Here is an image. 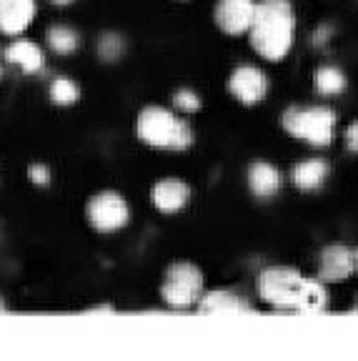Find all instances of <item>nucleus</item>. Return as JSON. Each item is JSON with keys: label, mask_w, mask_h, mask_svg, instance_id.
I'll use <instances>...</instances> for the list:
<instances>
[{"label": "nucleus", "mask_w": 358, "mask_h": 361, "mask_svg": "<svg viewBox=\"0 0 358 361\" xmlns=\"http://www.w3.org/2000/svg\"><path fill=\"white\" fill-rule=\"evenodd\" d=\"M85 216H88L90 226L101 233L121 231L130 219V209L125 198L116 191H103L93 196L85 206Z\"/></svg>", "instance_id": "423d86ee"}, {"label": "nucleus", "mask_w": 358, "mask_h": 361, "mask_svg": "<svg viewBox=\"0 0 358 361\" xmlns=\"http://www.w3.org/2000/svg\"><path fill=\"white\" fill-rule=\"evenodd\" d=\"M163 301L173 309H188L203 296V271L193 264H173L163 279Z\"/></svg>", "instance_id": "39448f33"}, {"label": "nucleus", "mask_w": 358, "mask_h": 361, "mask_svg": "<svg viewBox=\"0 0 358 361\" xmlns=\"http://www.w3.org/2000/svg\"><path fill=\"white\" fill-rule=\"evenodd\" d=\"M0 311H6V304H3V299H0Z\"/></svg>", "instance_id": "a878e982"}, {"label": "nucleus", "mask_w": 358, "mask_h": 361, "mask_svg": "<svg viewBox=\"0 0 358 361\" xmlns=\"http://www.w3.org/2000/svg\"><path fill=\"white\" fill-rule=\"evenodd\" d=\"M78 98H80V88L75 80L61 75V78H56L51 83V101L56 106H73Z\"/></svg>", "instance_id": "6ab92c4d"}, {"label": "nucleus", "mask_w": 358, "mask_h": 361, "mask_svg": "<svg viewBox=\"0 0 358 361\" xmlns=\"http://www.w3.org/2000/svg\"><path fill=\"white\" fill-rule=\"evenodd\" d=\"M51 3H56V6H70L73 0H51Z\"/></svg>", "instance_id": "b1692460"}, {"label": "nucleus", "mask_w": 358, "mask_h": 361, "mask_svg": "<svg viewBox=\"0 0 358 361\" xmlns=\"http://www.w3.org/2000/svg\"><path fill=\"white\" fill-rule=\"evenodd\" d=\"M248 309H251L248 301L230 291H211V293H203L201 299H198V311L201 314H223V311H248Z\"/></svg>", "instance_id": "2eb2a0df"}, {"label": "nucleus", "mask_w": 358, "mask_h": 361, "mask_svg": "<svg viewBox=\"0 0 358 361\" xmlns=\"http://www.w3.org/2000/svg\"><path fill=\"white\" fill-rule=\"evenodd\" d=\"M314 85L321 96H338V93L346 90L348 80L343 75V71H338L336 66H321L314 75Z\"/></svg>", "instance_id": "a211bd4d"}, {"label": "nucleus", "mask_w": 358, "mask_h": 361, "mask_svg": "<svg viewBox=\"0 0 358 361\" xmlns=\"http://www.w3.org/2000/svg\"><path fill=\"white\" fill-rule=\"evenodd\" d=\"M35 18V0H0V33L18 35Z\"/></svg>", "instance_id": "9d476101"}, {"label": "nucleus", "mask_w": 358, "mask_h": 361, "mask_svg": "<svg viewBox=\"0 0 358 361\" xmlns=\"http://www.w3.org/2000/svg\"><path fill=\"white\" fill-rule=\"evenodd\" d=\"M6 61L11 66L20 68L23 73H38L43 71V51L33 40H16L6 48Z\"/></svg>", "instance_id": "f8f14e48"}, {"label": "nucleus", "mask_w": 358, "mask_h": 361, "mask_svg": "<svg viewBox=\"0 0 358 361\" xmlns=\"http://www.w3.org/2000/svg\"><path fill=\"white\" fill-rule=\"evenodd\" d=\"M303 283H306V276H301L291 266H268L258 276V293L266 304L276 306V309L296 311L303 293Z\"/></svg>", "instance_id": "20e7f679"}, {"label": "nucleus", "mask_w": 358, "mask_h": 361, "mask_svg": "<svg viewBox=\"0 0 358 361\" xmlns=\"http://www.w3.org/2000/svg\"><path fill=\"white\" fill-rule=\"evenodd\" d=\"M346 146H348V151L358 153V121L346 128Z\"/></svg>", "instance_id": "5701e85b"}, {"label": "nucleus", "mask_w": 358, "mask_h": 361, "mask_svg": "<svg viewBox=\"0 0 358 361\" xmlns=\"http://www.w3.org/2000/svg\"><path fill=\"white\" fill-rule=\"evenodd\" d=\"M98 53H101V58H106V61H116V58H121V53H123V40L118 38V35H103L101 43H98Z\"/></svg>", "instance_id": "aec40b11"}, {"label": "nucleus", "mask_w": 358, "mask_h": 361, "mask_svg": "<svg viewBox=\"0 0 358 361\" xmlns=\"http://www.w3.org/2000/svg\"><path fill=\"white\" fill-rule=\"evenodd\" d=\"M28 178L33 180L35 186H48V183H51V171H48V166L35 164L28 169Z\"/></svg>", "instance_id": "4be33fe9"}, {"label": "nucleus", "mask_w": 358, "mask_h": 361, "mask_svg": "<svg viewBox=\"0 0 358 361\" xmlns=\"http://www.w3.org/2000/svg\"><path fill=\"white\" fill-rule=\"evenodd\" d=\"M356 269V261H353V251L346 246H326L319 256V279L323 283H338L346 281L348 276Z\"/></svg>", "instance_id": "1a4fd4ad"}, {"label": "nucleus", "mask_w": 358, "mask_h": 361, "mask_svg": "<svg viewBox=\"0 0 358 361\" xmlns=\"http://www.w3.org/2000/svg\"><path fill=\"white\" fill-rule=\"evenodd\" d=\"M353 261H356V271H358V251L353 254Z\"/></svg>", "instance_id": "393cba45"}, {"label": "nucleus", "mask_w": 358, "mask_h": 361, "mask_svg": "<svg viewBox=\"0 0 358 361\" xmlns=\"http://www.w3.org/2000/svg\"><path fill=\"white\" fill-rule=\"evenodd\" d=\"M135 133L146 146L166 148V151H185L193 143L190 126L173 111L161 106H148L138 113Z\"/></svg>", "instance_id": "f03ea898"}, {"label": "nucleus", "mask_w": 358, "mask_h": 361, "mask_svg": "<svg viewBox=\"0 0 358 361\" xmlns=\"http://www.w3.org/2000/svg\"><path fill=\"white\" fill-rule=\"evenodd\" d=\"M248 188L256 193L258 198L276 196L280 188V173L266 161H258L248 169Z\"/></svg>", "instance_id": "ddd939ff"}, {"label": "nucleus", "mask_w": 358, "mask_h": 361, "mask_svg": "<svg viewBox=\"0 0 358 361\" xmlns=\"http://www.w3.org/2000/svg\"><path fill=\"white\" fill-rule=\"evenodd\" d=\"M291 178L301 191H316V188L323 186V180L328 178V164L321 161V158L301 161V164H296V169H293Z\"/></svg>", "instance_id": "4468645a"}, {"label": "nucleus", "mask_w": 358, "mask_h": 361, "mask_svg": "<svg viewBox=\"0 0 358 361\" xmlns=\"http://www.w3.org/2000/svg\"><path fill=\"white\" fill-rule=\"evenodd\" d=\"M251 45L266 61H280L291 53L296 35V13L288 0H261L251 20Z\"/></svg>", "instance_id": "f257e3e1"}, {"label": "nucleus", "mask_w": 358, "mask_h": 361, "mask_svg": "<svg viewBox=\"0 0 358 361\" xmlns=\"http://www.w3.org/2000/svg\"><path fill=\"white\" fill-rule=\"evenodd\" d=\"M280 126L298 141L323 148L333 141L336 113L326 106H293L280 116Z\"/></svg>", "instance_id": "7ed1b4c3"}, {"label": "nucleus", "mask_w": 358, "mask_h": 361, "mask_svg": "<svg viewBox=\"0 0 358 361\" xmlns=\"http://www.w3.org/2000/svg\"><path fill=\"white\" fill-rule=\"evenodd\" d=\"M328 306V291H326L323 281H316V279H306L303 283L301 301H298V314H316V311H323Z\"/></svg>", "instance_id": "f3484780"}, {"label": "nucleus", "mask_w": 358, "mask_h": 361, "mask_svg": "<svg viewBox=\"0 0 358 361\" xmlns=\"http://www.w3.org/2000/svg\"><path fill=\"white\" fill-rule=\"evenodd\" d=\"M228 90L235 101L246 103V106H253V103L264 101L266 98L268 80H266V73L261 71V68L238 66L228 78Z\"/></svg>", "instance_id": "0eeeda50"}, {"label": "nucleus", "mask_w": 358, "mask_h": 361, "mask_svg": "<svg viewBox=\"0 0 358 361\" xmlns=\"http://www.w3.org/2000/svg\"><path fill=\"white\" fill-rule=\"evenodd\" d=\"M356 311H358V306H356Z\"/></svg>", "instance_id": "bb28decb"}, {"label": "nucleus", "mask_w": 358, "mask_h": 361, "mask_svg": "<svg viewBox=\"0 0 358 361\" xmlns=\"http://www.w3.org/2000/svg\"><path fill=\"white\" fill-rule=\"evenodd\" d=\"M151 198H153V206L161 214H175V211H180L188 203L190 188L188 183H183L178 178H163L153 186Z\"/></svg>", "instance_id": "9b49d317"}, {"label": "nucleus", "mask_w": 358, "mask_h": 361, "mask_svg": "<svg viewBox=\"0 0 358 361\" xmlns=\"http://www.w3.org/2000/svg\"><path fill=\"white\" fill-rule=\"evenodd\" d=\"M173 103L178 111L183 113H196L198 108H201V98L193 93V90H175V96H173Z\"/></svg>", "instance_id": "412c9836"}, {"label": "nucleus", "mask_w": 358, "mask_h": 361, "mask_svg": "<svg viewBox=\"0 0 358 361\" xmlns=\"http://www.w3.org/2000/svg\"><path fill=\"white\" fill-rule=\"evenodd\" d=\"M45 40H48V48L58 56H70L80 45V35L70 25H51L45 33Z\"/></svg>", "instance_id": "dca6fc26"}, {"label": "nucleus", "mask_w": 358, "mask_h": 361, "mask_svg": "<svg viewBox=\"0 0 358 361\" xmlns=\"http://www.w3.org/2000/svg\"><path fill=\"white\" fill-rule=\"evenodd\" d=\"M253 13H256V3L253 0H218L216 3V23L218 28L228 35H241L248 33L253 20Z\"/></svg>", "instance_id": "6e6552de"}]
</instances>
